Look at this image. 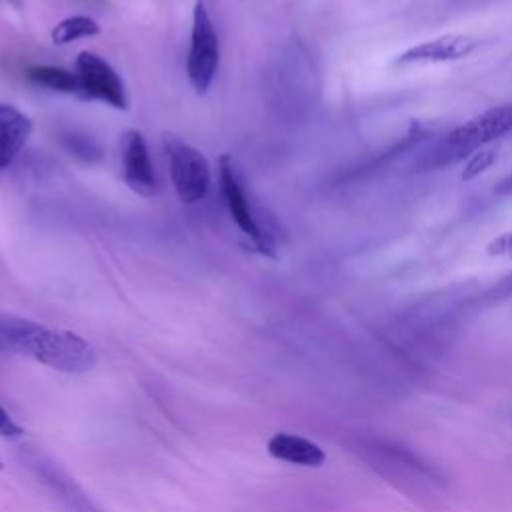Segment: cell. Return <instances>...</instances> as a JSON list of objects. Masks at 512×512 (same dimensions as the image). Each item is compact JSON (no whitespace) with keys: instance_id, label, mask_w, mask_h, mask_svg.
<instances>
[{"instance_id":"8","label":"cell","mask_w":512,"mask_h":512,"mask_svg":"<svg viewBox=\"0 0 512 512\" xmlns=\"http://www.w3.org/2000/svg\"><path fill=\"white\" fill-rule=\"evenodd\" d=\"M120 158H122V178L126 186L140 194L152 196L156 192V176L150 160L148 144L140 130L128 128L120 140Z\"/></svg>"},{"instance_id":"13","label":"cell","mask_w":512,"mask_h":512,"mask_svg":"<svg viewBox=\"0 0 512 512\" xmlns=\"http://www.w3.org/2000/svg\"><path fill=\"white\" fill-rule=\"evenodd\" d=\"M496 160H498V150H496V148H490V146L480 148L478 152H474V154L466 160L460 178H462L464 182H470V180L478 178L482 172H486Z\"/></svg>"},{"instance_id":"11","label":"cell","mask_w":512,"mask_h":512,"mask_svg":"<svg viewBox=\"0 0 512 512\" xmlns=\"http://www.w3.org/2000/svg\"><path fill=\"white\" fill-rule=\"evenodd\" d=\"M26 78L32 84H38V86H44L48 90L62 92V94H76L78 96V90H80L76 72L60 68V66H52V64L30 66L26 70Z\"/></svg>"},{"instance_id":"1","label":"cell","mask_w":512,"mask_h":512,"mask_svg":"<svg viewBox=\"0 0 512 512\" xmlns=\"http://www.w3.org/2000/svg\"><path fill=\"white\" fill-rule=\"evenodd\" d=\"M0 350L32 358L66 374H82L96 364L94 346L80 334L26 318L0 316Z\"/></svg>"},{"instance_id":"10","label":"cell","mask_w":512,"mask_h":512,"mask_svg":"<svg viewBox=\"0 0 512 512\" xmlns=\"http://www.w3.org/2000/svg\"><path fill=\"white\" fill-rule=\"evenodd\" d=\"M30 134L32 120L16 106L0 104V170L14 162Z\"/></svg>"},{"instance_id":"2","label":"cell","mask_w":512,"mask_h":512,"mask_svg":"<svg viewBox=\"0 0 512 512\" xmlns=\"http://www.w3.org/2000/svg\"><path fill=\"white\" fill-rule=\"evenodd\" d=\"M508 132H512V104L488 108L468 122L452 128L426 148L418 156L416 168L426 172L458 164Z\"/></svg>"},{"instance_id":"5","label":"cell","mask_w":512,"mask_h":512,"mask_svg":"<svg viewBox=\"0 0 512 512\" xmlns=\"http://www.w3.org/2000/svg\"><path fill=\"white\" fill-rule=\"evenodd\" d=\"M162 142L168 158L170 180L178 200L188 206L202 202L212 184V170L206 156L192 144L172 134H166Z\"/></svg>"},{"instance_id":"17","label":"cell","mask_w":512,"mask_h":512,"mask_svg":"<svg viewBox=\"0 0 512 512\" xmlns=\"http://www.w3.org/2000/svg\"><path fill=\"white\" fill-rule=\"evenodd\" d=\"M494 192H496V194H500V196H508V194H512V174H510V176H506V178H502V180L496 184Z\"/></svg>"},{"instance_id":"15","label":"cell","mask_w":512,"mask_h":512,"mask_svg":"<svg viewBox=\"0 0 512 512\" xmlns=\"http://www.w3.org/2000/svg\"><path fill=\"white\" fill-rule=\"evenodd\" d=\"M486 254L496 258H512V230L502 232L486 244Z\"/></svg>"},{"instance_id":"6","label":"cell","mask_w":512,"mask_h":512,"mask_svg":"<svg viewBox=\"0 0 512 512\" xmlns=\"http://www.w3.org/2000/svg\"><path fill=\"white\" fill-rule=\"evenodd\" d=\"M74 72L78 76V96L82 100H98L116 110H128L124 80L104 58L84 50L74 60Z\"/></svg>"},{"instance_id":"3","label":"cell","mask_w":512,"mask_h":512,"mask_svg":"<svg viewBox=\"0 0 512 512\" xmlns=\"http://www.w3.org/2000/svg\"><path fill=\"white\" fill-rule=\"evenodd\" d=\"M218 180H220V192L224 198V204L240 228V232L248 238L252 248L266 256V258H276V240L274 234L270 232L268 226H264L258 220V214L254 212L250 198L244 190L242 178L234 166V160L230 154H222L218 158Z\"/></svg>"},{"instance_id":"4","label":"cell","mask_w":512,"mask_h":512,"mask_svg":"<svg viewBox=\"0 0 512 512\" xmlns=\"http://www.w3.org/2000/svg\"><path fill=\"white\" fill-rule=\"evenodd\" d=\"M220 68V38L206 0H196L192 10L190 50L186 74L196 94H206Z\"/></svg>"},{"instance_id":"12","label":"cell","mask_w":512,"mask_h":512,"mask_svg":"<svg viewBox=\"0 0 512 512\" xmlns=\"http://www.w3.org/2000/svg\"><path fill=\"white\" fill-rule=\"evenodd\" d=\"M98 34H100V24L94 18L84 16V14H74V16H68V18L60 20L52 28L50 38H52L54 44L66 46V44H72L76 40L92 38V36H98Z\"/></svg>"},{"instance_id":"16","label":"cell","mask_w":512,"mask_h":512,"mask_svg":"<svg viewBox=\"0 0 512 512\" xmlns=\"http://www.w3.org/2000/svg\"><path fill=\"white\" fill-rule=\"evenodd\" d=\"M22 432L24 430L12 420V416L0 404V436H4V438H18V436H22Z\"/></svg>"},{"instance_id":"7","label":"cell","mask_w":512,"mask_h":512,"mask_svg":"<svg viewBox=\"0 0 512 512\" xmlns=\"http://www.w3.org/2000/svg\"><path fill=\"white\" fill-rule=\"evenodd\" d=\"M476 38L468 34H442L432 40L420 42L416 46L400 52L392 64L400 68L408 66H424V64H444L466 58L476 48Z\"/></svg>"},{"instance_id":"18","label":"cell","mask_w":512,"mask_h":512,"mask_svg":"<svg viewBox=\"0 0 512 512\" xmlns=\"http://www.w3.org/2000/svg\"><path fill=\"white\" fill-rule=\"evenodd\" d=\"M0 470H2V462H0Z\"/></svg>"},{"instance_id":"14","label":"cell","mask_w":512,"mask_h":512,"mask_svg":"<svg viewBox=\"0 0 512 512\" xmlns=\"http://www.w3.org/2000/svg\"><path fill=\"white\" fill-rule=\"evenodd\" d=\"M64 144H66V148L70 150V154H74V156H78V158H82V160H88V162L98 160V158L102 156V152H100V148L96 146V142H92V140L86 138V136L70 134V136L64 138Z\"/></svg>"},{"instance_id":"9","label":"cell","mask_w":512,"mask_h":512,"mask_svg":"<svg viewBox=\"0 0 512 512\" xmlns=\"http://www.w3.org/2000/svg\"><path fill=\"white\" fill-rule=\"evenodd\" d=\"M268 454L276 460L294 464V466H306V468H318L326 462V452L316 442L290 434V432H276L268 444Z\"/></svg>"}]
</instances>
